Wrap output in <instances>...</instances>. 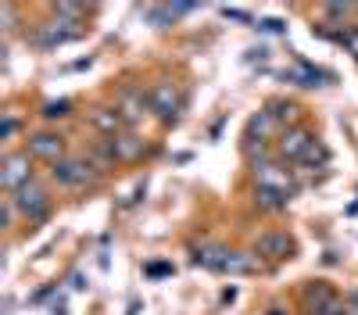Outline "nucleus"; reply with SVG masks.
I'll use <instances>...</instances> for the list:
<instances>
[{"label":"nucleus","instance_id":"nucleus-1","mask_svg":"<svg viewBox=\"0 0 358 315\" xmlns=\"http://www.w3.org/2000/svg\"><path fill=\"white\" fill-rule=\"evenodd\" d=\"M50 176L62 186H69V190H79V186L97 180V165L90 161V154H69V158L50 165Z\"/></svg>","mask_w":358,"mask_h":315},{"label":"nucleus","instance_id":"nucleus-2","mask_svg":"<svg viewBox=\"0 0 358 315\" xmlns=\"http://www.w3.org/2000/svg\"><path fill=\"white\" fill-rule=\"evenodd\" d=\"M11 197H15L18 215H25L29 222H43V219L50 215V197H47V190H43L40 180H29V183H25L22 190H15Z\"/></svg>","mask_w":358,"mask_h":315},{"label":"nucleus","instance_id":"nucleus-3","mask_svg":"<svg viewBox=\"0 0 358 315\" xmlns=\"http://www.w3.org/2000/svg\"><path fill=\"white\" fill-rule=\"evenodd\" d=\"M147 101H151V115L158 122H176L179 119V111H183V94H179V86L172 82H158L147 90Z\"/></svg>","mask_w":358,"mask_h":315},{"label":"nucleus","instance_id":"nucleus-4","mask_svg":"<svg viewBox=\"0 0 358 315\" xmlns=\"http://www.w3.org/2000/svg\"><path fill=\"white\" fill-rule=\"evenodd\" d=\"M255 183H258V190H276V193H294V183H290V172L280 165V161H273V158H258L255 161Z\"/></svg>","mask_w":358,"mask_h":315},{"label":"nucleus","instance_id":"nucleus-5","mask_svg":"<svg viewBox=\"0 0 358 315\" xmlns=\"http://www.w3.org/2000/svg\"><path fill=\"white\" fill-rule=\"evenodd\" d=\"M33 154L29 151H18V154H8L4 158V168H0V183H4V190L8 193H15V190H22L29 180H33Z\"/></svg>","mask_w":358,"mask_h":315},{"label":"nucleus","instance_id":"nucleus-6","mask_svg":"<svg viewBox=\"0 0 358 315\" xmlns=\"http://www.w3.org/2000/svg\"><path fill=\"white\" fill-rule=\"evenodd\" d=\"M76 36H83L79 22H69V18H54V22L40 25V33L33 36V43H36V47H62V43H69V40H76Z\"/></svg>","mask_w":358,"mask_h":315},{"label":"nucleus","instance_id":"nucleus-7","mask_svg":"<svg viewBox=\"0 0 358 315\" xmlns=\"http://www.w3.org/2000/svg\"><path fill=\"white\" fill-rule=\"evenodd\" d=\"M315 143V136L308 133V129H301V126H290V129H283L280 133V158L283 161H301L305 158V151Z\"/></svg>","mask_w":358,"mask_h":315},{"label":"nucleus","instance_id":"nucleus-8","mask_svg":"<svg viewBox=\"0 0 358 315\" xmlns=\"http://www.w3.org/2000/svg\"><path fill=\"white\" fill-rule=\"evenodd\" d=\"M118 115H122V122H126V129H133L147 111H151V101H147V94L143 90H126L122 97H118V108H115Z\"/></svg>","mask_w":358,"mask_h":315},{"label":"nucleus","instance_id":"nucleus-9","mask_svg":"<svg viewBox=\"0 0 358 315\" xmlns=\"http://www.w3.org/2000/svg\"><path fill=\"white\" fill-rule=\"evenodd\" d=\"M108 143H111V151H115V161H136V158L147 154L143 136H136L133 129H122L118 136H111Z\"/></svg>","mask_w":358,"mask_h":315},{"label":"nucleus","instance_id":"nucleus-10","mask_svg":"<svg viewBox=\"0 0 358 315\" xmlns=\"http://www.w3.org/2000/svg\"><path fill=\"white\" fill-rule=\"evenodd\" d=\"M29 154L33 158H43V161H62L65 158V140L62 136H54V133H40L29 140Z\"/></svg>","mask_w":358,"mask_h":315},{"label":"nucleus","instance_id":"nucleus-11","mask_svg":"<svg viewBox=\"0 0 358 315\" xmlns=\"http://www.w3.org/2000/svg\"><path fill=\"white\" fill-rule=\"evenodd\" d=\"M276 129H280L276 115H273V111H258L255 119H251V126H248V151H255V143L265 151V140L273 136Z\"/></svg>","mask_w":358,"mask_h":315},{"label":"nucleus","instance_id":"nucleus-12","mask_svg":"<svg viewBox=\"0 0 358 315\" xmlns=\"http://www.w3.org/2000/svg\"><path fill=\"white\" fill-rule=\"evenodd\" d=\"M290 251H294V240L287 233H262L255 240V254H265V258H273V262L290 258Z\"/></svg>","mask_w":358,"mask_h":315},{"label":"nucleus","instance_id":"nucleus-13","mask_svg":"<svg viewBox=\"0 0 358 315\" xmlns=\"http://www.w3.org/2000/svg\"><path fill=\"white\" fill-rule=\"evenodd\" d=\"M229 247H201L197 254H194V265H201V269H212V272H222L226 269V262H229Z\"/></svg>","mask_w":358,"mask_h":315},{"label":"nucleus","instance_id":"nucleus-14","mask_svg":"<svg viewBox=\"0 0 358 315\" xmlns=\"http://www.w3.org/2000/svg\"><path fill=\"white\" fill-rule=\"evenodd\" d=\"M90 126H94L97 133H104L108 140L111 136H118V133H122L126 129V122H122V115H118V111H94V115H90Z\"/></svg>","mask_w":358,"mask_h":315},{"label":"nucleus","instance_id":"nucleus-15","mask_svg":"<svg viewBox=\"0 0 358 315\" xmlns=\"http://www.w3.org/2000/svg\"><path fill=\"white\" fill-rule=\"evenodd\" d=\"M305 301H308V308H312V315H315V312H322V308H330V305L337 301V294H334L326 283H315V286H308V291H305Z\"/></svg>","mask_w":358,"mask_h":315},{"label":"nucleus","instance_id":"nucleus-16","mask_svg":"<svg viewBox=\"0 0 358 315\" xmlns=\"http://www.w3.org/2000/svg\"><path fill=\"white\" fill-rule=\"evenodd\" d=\"M255 269H258V262H255V254H248V251H233L222 272H229V276H251Z\"/></svg>","mask_w":358,"mask_h":315},{"label":"nucleus","instance_id":"nucleus-17","mask_svg":"<svg viewBox=\"0 0 358 315\" xmlns=\"http://www.w3.org/2000/svg\"><path fill=\"white\" fill-rule=\"evenodd\" d=\"M255 200H258V208H262V212H283L290 197H287V193H276V190H258Z\"/></svg>","mask_w":358,"mask_h":315},{"label":"nucleus","instance_id":"nucleus-18","mask_svg":"<svg viewBox=\"0 0 358 315\" xmlns=\"http://www.w3.org/2000/svg\"><path fill=\"white\" fill-rule=\"evenodd\" d=\"M326 161H330V151H326L319 140L312 143V147L305 151V158H301V165H308V168H319V165H326Z\"/></svg>","mask_w":358,"mask_h":315},{"label":"nucleus","instance_id":"nucleus-19","mask_svg":"<svg viewBox=\"0 0 358 315\" xmlns=\"http://www.w3.org/2000/svg\"><path fill=\"white\" fill-rule=\"evenodd\" d=\"M290 79H297V86H315L319 79H330V75H322V72H315V68H308V65H297V68L290 72Z\"/></svg>","mask_w":358,"mask_h":315},{"label":"nucleus","instance_id":"nucleus-20","mask_svg":"<svg viewBox=\"0 0 358 315\" xmlns=\"http://www.w3.org/2000/svg\"><path fill=\"white\" fill-rule=\"evenodd\" d=\"M268 111L276 115V122H294V115H297V108H294V104H283V101L268 104Z\"/></svg>","mask_w":358,"mask_h":315},{"label":"nucleus","instance_id":"nucleus-21","mask_svg":"<svg viewBox=\"0 0 358 315\" xmlns=\"http://www.w3.org/2000/svg\"><path fill=\"white\" fill-rule=\"evenodd\" d=\"M86 15L83 4H57V18H69V22H79Z\"/></svg>","mask_w":358,"mask_h":315},{"label":"nucleus","instance_id":"nucleus-22","mask_svg":"<svg viewBox=\"0 0 358 315\" xmlns=\"http://www.w3.org/2000/svg\"><path fill=\"white\" fill-rule=\"evenodd\" d=\"M43 115H47V119H62V115H69V101H50L43 108Z\"/></svg>","mask_w":358,"mask_h":315},{"label":"nucleus","instance_id":"nucleus-23","mask_svg":"<svg viewBox=\"0 0 358 315\" xmlns=\"http://www.w3.org/2000/svg\"><path fill=\"white\" fill-rule=\"evenodd\" d=\"M15 215H18V208H15V197L8 193V197H4V229H11V226H15Z\"/></svg>","mask_w":358,"mask_h":315},{"label":"nucleus","instance_id":"nucleus-24","mask_svg":"<svg viewBox=\"0 0 358 315\" xmlns=\"http://www.w3.org/2000/svg\"><path fill=\"white\" fill-rule=\"evenodd\" d=\"M258 29L262 33H287V25L280 18H265V22H258Z\"/></svg>","mask_w":358,"mask_h":315},{"label":"nucleus","instance_id":"nucleus-25","mask_svg":"<svg viewBox=\"0 0 358 315\" xmlns=\"http://www.w3.org/2000/svg\"><path fill=\"white\" fill-rule=\"evenodd\" d=\"M322 11L330 15V18H348V15H351V4H326Z\"/></svg>","mask_w":358,"mask_h":315},{"label":"nucleus","instance_id":"nucleus-26","mask_svg":"<svg viewBox=\"0 0 358 315\" xmlns=\"http://www.w3.org/2000/svg\"><path fill=\"white\" fill-rule=\"evenodd\" d=\"M222 15H226V18H233V22H244V25H251V15L236 11V8H222Z\"/></svg>","mask_w":358,"mask_h":315},{"label":"nucleus","instance_id":"nucleus-27","mask_svg":"<svg viewBox=\"0 0 358 315\" xmlns=\"http://www.w3.org/2000/svg\"><path fill=\"white\" fill-rule=\"evenodd\" d=\"M315 315H351V312H348V308H344L341 301H334L330 308H322V312H315Z\"/></svg>","mask_w":358,"mask_h":315},{"label":"nucleus","instance_id":"nucleus-28","mask_svg":"<svg viewBox=\"0 0 358 315\" xmlns=\"http://www.w3.org/2000/svg\"><path fill=\"white\" fill-rule=\"evenodd\" d=\"M15 129H18V122L11 119V115H4V140H8V136H15Z\"/></svg>","mask_w":358,"mask_h":315},{"label":"nucleus","instance_id":"nucleus-29","mask_svg":"<svg viewBox=\"0 0 358 315\" xmlns=\"http://www.w3.org/2000/svg\"><path fill=\"white\" fill-rule=\"evenodd\" d=\"M147 272H151V276H165V272H172V265H151Z\"/></svg>","mask_w":358,"mask_h":315},{"label":"nucleus","instance_id":"nucleus-30","mask_svg":"<svg viewBox=\"0 0 358 315\" xmlns=\"http://www.w3.org/2000/svg\"><path fill=\"white\" fill-rule=\"evenodd\" d=\"M351 305H355V315H358V294H355V298H351Z\"/></svg>","mask_w":358,"mask_h":315}]
</instances>
